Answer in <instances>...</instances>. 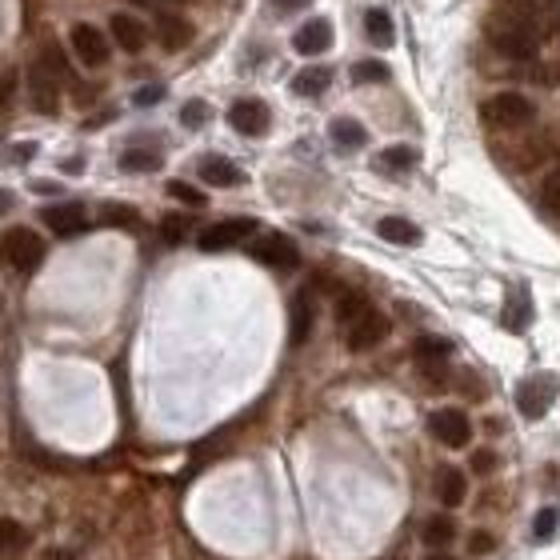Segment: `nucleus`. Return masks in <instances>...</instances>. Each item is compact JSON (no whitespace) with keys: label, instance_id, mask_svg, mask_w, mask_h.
Instances as JSON below:
<instances>
[{"label":"nucleus","instance_id":"obj_1","mask_svg":"<svg viewBox=\"0 0 560 560\" xmlns=\"http://www.w3.org/2000/svg\"><path fill=\"white\" fill-rule=\"evenodd\" d=\"M484 36L509 61H532L548 41V21L532 0H500L484 21Z\"/></svg>","mask_w":560,"mask_h":560},{"label":"nucleus","instance_id":"obj_2","mask_svg":"<svg viewBox=\"0 0 560 560\" xmlns=\"http://www.w3.org/2000/svg\"><path fill=\"white\" fill-rule=\"evenodd\" d=\"M481 117L489 128H500V133H517V128L532 125V117H537V108H532L528 97H520V92H497V97H489L481 105Z\"/></svg>","mask_w":560,"mask_h":560},{"label":"nucleus","instance_id":"obj_3","mask_svg":"<svg viewBox=\"0 0 560 560\" xmlns=\"http://www.w3.org/2000/svg\"><path fill=\"white\" fill-rule=\"evenodd\" d=\"M560 397V380L556 372H532L517 385V413L525 420H540Z\"/></svg>","mask_w":560,"mask_h":560},{"label":"nucleus","instance_id":"obj_4","mask_svg":"<svg viewBox=\"0 0 560 560\" xmlns=\"http://www.w3.org/2000/svg\"><path fill=\"white\" fill-rule=\"evenodd\" d=\"M44 240L36 237L33 229H8L5 237H0V260H5L8 268H16V273H33L36 265L44 260Z\"/></svg>","mask_w":560,"mask_h":560},{"label":"nucleus","instance_id":"obj_5","mask_svg":"<svg viewBox=\"0 0 560 560\" xmlns=\"http://www.w3.org/2000/svg\"><path fill=\"white\" fill-rule=\"evenodd\" d=\"M248 252H252V260H260V265H268V268H280V273L301 265V248H296L285 232H265V237L252 240Z\"/></svg>","mask_w":560,"mask_h":560},{"label":"nucleus","instance_id":"obj_6","mask_svg":"<svg viewBox=\"0 0 560 560\" xmlns=\"http://www.w3.org/2000/svg\"><path fill=\"white\" fill-rule=\"evenodd\" d=\"M428 433L444 448H469L472 441V425L461 408H436V413H428Z\"/></svg>","mask_w":560,"mask_h":560},{"label":"nucleus","instance_id":"obj_7","mask_svg":"<svg viewBox=\"0 0 560 560\" xmlns=\"http://www.w3.org/2000/svg\"><path fill=\"white\" fill-rule=\"evenodd\" d=\"M257 232V220H248V217H232V220H217V224H209V229L196 237V245H201V252H224V248H232V245H240L245 237H252Z\"/></svg>","mask_w":560,"mask_h":560},{"label":"nucleus","instance_id":"obj_8","mask_svg":"<svg viewBox=\"0 0 560 560\" xmlns=\"http://www.w3.org/2000/svg\"><path fill=\"white\" fill-rule=\"evenodd\" d=\"M392 332V321L385 313H377V308H369V313L360 316L357 324H349L344 329V344H349L352 352H369V349H377L380 341Z\"/></svg>","mask_w":560,"mask_h":560},{"label":"nucleus","instance_id":"obj_9","mask_svg":"<svg viewBox=\"0 0 560 560\" xmlns=\"http://www.w3.org/2000/svg\"><path fill=\"white\" fill-rule=\"evenodd\" d=\"M69 41H72V52L80 56V64H89V69H100V64H108L112 44H108V36L100 33L97 24H72Z\"/></svg>","mask_w":560,"mask_h":560},{"label":"nucleus","instance_id":"obj_10","mask_svg":"<svg viewBox=\"0 0 560 560\" xmlns=\"http://www.w3.org/2000/svg\"><path fill=\"white\" fill-rule=\"evenodd\" d=\"M28 97H33V108L44 117H56V108H61V80L41 61H33V69H28Z\"/></svg>","mask_w":560,"mask_h":560},{"label":"nucleus","instance_id":"obj_11","mask_svg":"<svg viewBox=\"0 0 560 560\" xmlns=\"http://www.w3.org/2000/svg\"><path fill=\"white\" fill-rule=\"evenodd\" d=\"M41 220L49 224L56 237H80V232H89V212L77 201L49 204V209H41Z\"/></svg>","mask_w":560,"mask_h":560},{"label":"nucleus","instance_id":"obj_12","mask_svg":"<svg viewBox=\"0 0 560 560\" xmlns=\"http://www.w3.org/2000/svg\"><path fill=\"white\" fill-rule=\"evenodd\" d=\"M268 105L265 100H252V97H245V100H237V105L229 108V125L237 128L240 136H260L268 128Z\"/></svg>","mask_w":560,"mask_h":560},{"label":"nucleus","instance_id":"obj_13","mask_svg":"<svg viewBox=\"0 0 560 560\" xmlns=\"http://www.w3.org/2000/svg\"><path fill=\"white\" fill-rule=\"evenodd\" d=\"M293 49L301 52V56H321V52H329V49H332V24L324 21V16H313L308 24L296 28Z\"/></svg>","mask_w":560,"mask_h":560},{"label":"nucleus","instance_id":"obj_14","mask_svg":"<svg viewBox=\"0 0 560 560\" xmlns=\"http://www.w3.org/2000/svg\"><path fill=\"white\" fill-rule=\"evenodd\" d=\"M196 173H201L204 184H212V189H237V184H245V173H240L237 164L229 161V156H201V164H196Z\"/></svg>","mask_w":560,"mask_h":560},{"label":"nucleus","instance_id":"obj_15","mask_svg":"<svg viewBox=\"0 0 560 560\" xmlns=\"http://www.w3.org/2000/svg\"><path fill=\"white\" fill-rule=\"evenodd\" d=\"M108 33H112V41L120 44L125 52H140L148 44V28L136 21V16H128V13H117L108 21Z\"/></svg>","mask_w":560,"mask_h":560},{"label":"nucleus","instance_id":"obj_16","mask_svg":"<svg viewBox=\"0 0 560 560\" xmlns=\"http://www.w3.org/2000/svg\"><path fill=\"white\" fill-rule=\"evenodd\" d=\"M313 316H316L313 293L301 288V293L293 296V308H288V336H293V344H304L308 341V332H313Z\"/></svg>","mask_w":560,"mask_h":560},{"label":"nucleus","instance_id":"obj_17","mask_svg":"<svg viewBox=\"0 0 560 560\" xmlns=\"http://www.w3.org/2000/svg\"><path fill=\"white\" fill-rule=\"evenodd\" d=\"M156 36H161V44L168 52H181V49H189V41H192V24L184 21V16L161 13L156 16Z\"/></svg>","mask_w":560,"mask_h":560},{"label":"nucleus","instance_id":"obj_18","mask_svg":"<svg viewBox=\"0 0 560 560\" xmlns=\"http://www.w3.org/2000/svg\"><path fill=\"white\" fill-rule=\"evenodd\" d=\"M436 497H441V504H448V509L464 504V497H469V481H464V472L453 469V464L436 469Z\"/></svg>","mask_w":560,"mask_h":560},{"label":"nucleus","instance_id":"obj_19","mask_svg":"<svg viewBox=\"0 0 560 560\" xmlns=\"http://www.w3.org/2000/svg\"><path fill=\"white\" fill-rule=\"evenodd\" d=\"M28 548V528L13 517H0V560H16Z\"/></svg>","mask_w":560,"mask_h":560},{"label":"nucleus","instance_id":"obj_20","mask_svg":"<svg viewBox=\"0 0 560 560\" xmlns=\"http://www.w3.org/2000/svg\"><path fill=\"white\" fill-rule=\"evenodd\" d=\"M329 136H332L336 148H344V153H352V148H364V140H369L364 125H360V120H352V117H336L332 125H329Z\"/></svg>","mask_w":560,"mask_h":560},{"label":"nucleus","instance_id":"obj_21","mask_svg":"<svg viewBox=\"0 0 560 560\" xmlns=\"http://www.w3.org/2000/svg\"><path fill=\"white\" fill-rule=\"evenodd\" d=\"M377 232H380V240H388V245H405V248L420 245V229L405 217H385L377 224Z\"/></svg>","mask_w":560,"mask_h":560},{"label":"nucleus","instance_id":"obj_22","mask_svg":"<svg viewBox=\"0 0 560 560\" xmlns=\"http://www.w3.org/2000/svg\"><path fill=\"white\" fill-rule=\"evenodd\" d=\"M532 321V304H528V288H517V293L509 296V304H504L500 313V324L509 332H525V324Z\"/></svg>","mask_w":560,"mask_h":560},{"label":"nucleus","instance_id":"obj_23","mask_svg":"<svg viewBox=\"0 0 560 560\" xmlns=\"http://www.w3.org/2000/svg\"><path fill=\"white\" fill-rule=\"evenodd\" d=\"M364 33H369V41L377 44V49H388V44L397 41V28H392V16L385 8H369V13H364Z\"/></svg>","mask_w":560,"mask_h":560},{"label":"nucleus","instance_id":"obj_24","mask_svg":"<svg viewBox=\"0 0 560 560\" xmlns=\"http://www.w3.org/2000/svg\"><path fill=\"white\" fill-rule=\"evenodd\" d=\"M120 168L125 173H156L161 168V148H140V145L125 148L120 153Z\"/></svg>","mask_w":560,"mask_h":560},{"label":"nucleus","instance_id":"obj_25","mask_svg":"<svg viewBox=\"0 0 560 560\" xmlns=\"http://www.w3.org/2000/svg\"><path fill=\"white\" fill-rule=\"evenodd\" d=\"M329 80H332L329 69H304L293 77V92L296 97H321V92L329 89Z\"/></svg>","mask_w":560,"mask_h":560},{"label":"nucleus","instance_id":"obj_26","mask_svg":"<svg viewBox=\"0 0 560 560\" xmlns=\"http://www.w3.org/2000/svg\"><path fill=\"white\" fill-rule=\"evenodd\" d=\"M413 164H416V148H408V145H392V148H385V153L377 156L380 173H408Z\"/></svg>","mask_w":560,"mask_h":560},{"label":"nucleus","instance_id":"obj_27","mask_svg":"<svg viewBox=\"0 0 560 560\" xmlns=\"http://www.w3.org/2000/svg\"><path fill=\"white\" fill-rule=\"evenodd\" d=\"M420 537H425V545H428V548H444V545H453L456 525H453L448 517H428V520H425V528H420Z\"/></svg>","mask_w":560,"mask_h":560},{"label":"nucleus","instance_id":"obj_28","mask_svg":"<svg viewBox=\"0 0 560 560\" xmlns=\"http://www.w3.org/2000/svg\"><path fill=\"white\" fill-rule=\"evenodd\" d=\"M413 352H416L420 364H441L444 357H453V344L441 341V336H420L413 344Z\"/></svg>","mask_w":560,"mask_h":560},{"label":"nucleus","instance_id":"obj_29","mask_svg":"<svg viewBox=\"0 0 560 560\" xmlns=\"http://www.w3.org/2000/svg\"><path fill=\"white\" fill-rule=\"evenodd\" d=\"M36 61H41L44 69H49V72H52V77L61 80V84H69V80H72V69H69V61H64V49H61V44H56V41L44 44Z\"/></svg>","mask_w":560,"mask_h":560},{"label":"nucleus","instance_id":"obj_30","mask_svg":"<svg viewBox=\"0 0 560 560\" xmlns=\"http://www.w3.org/2000/svg\"><path fill=\"white\" fill-rule=\"evenodd\" d=\"M97 220H100V224H112V229H136V224H140V212L128 209V204H100Z\"/></svg>","mask_w":560,"mask_h":560},{"label":"nucleus","instance_id":"obj_31","mask_svg":"<svg viewBox=\"0 0 560 560\" xmlns=\"http://www.w3.org/2000/svg\"><path fill=\"white\" fill-rule=\"evenodd\" d=\"M369 308H372V304L364 301L360 293H344V296H341V304H336V321H341L344 329H349V324H357L360 316L369 313Z\"/></svg>","mask_w":560,"mask_h":560},{"label":"nucleus","instance_id":"obj_32","mask_svg":"<svg viewBox=\"0 0 560 560\" xmlns=\"http://www.w3.org/2000/svg\"><path fill=\"white\" fill-rule=\"evenodd\" d=\"M352 80H357V84H385L388 80V64L385 61H360V64H352Z\"/></svg>","mask_w":560,"mask_h":560},{"label":"nucleus","instance_id":"obj_33","mask_svg":"<svg viewBox=\"0 0 560 560\" xmlns=\"http://www.w3.org/2000/svg\"><path fill=\"white\" fill-rule=\"evenodd\" d=\"M556 528H560V512L548 504V509H540L537 517H532V537L537 540H548V537H556Z\"/></svg>","mask_w":560,"mask_h":560},{"label":"nucleus","instance_id":"obj_34","mask_svg":"<svg viewBox=\"0 0 560 560\" xmlns=\"http://www.w3.org/2000/svg\"><path fill=\"white\" fill-rule=\"evenodd\" d=\"M168 196H173V201H181V204H189V209H204V192L201 189H192L189 181H168Z\"/></svg>","mask_w":560,"mask_h":560},{"label":"nucleus","instance_id":"obj_35","mask_svg":"<svg viewBox=\"0 0 560 560\" xmlns=\"http://www.w3.org/2000/svg\"><path fill=\"white\" fill-rule=\"evenodd\" d=\"M540 204H545L548 212H556V217H560V164L545 176V184H540Z\"/></svg>","mask_w":560,"mask_h":560},{"label":"nucleus","instance_id":"obj_36","mask_svg":"<svg viewBox=\"0 0 560 560\" xmlns=\"http://www.w3.org/2000/svg\"><path fill=\"white\" fill-rule=\"evenodd\" d=\"M209 117H212V112H209L204 100H189V105L181 108V125L184 128H204V125H209Z\"/></svg>","mask_w":560,"mask_h":560},{"label":"nucleus","instance_id":"obj_37","mask_svg":"<svg viewBox=\"0 0 560 560\" xmlns=\"http://www.w3.org/2000/svg\"><path fill=\"white\" fill-rule=\"evenodd\" d=\"M161 232H164L168 245H181L184 232H189V220H184V217H164L161 220Z\"/></svg>","mask_w":560,"mask_h":560},{"label":"nucleus","instance_id":"obj_38","mask_svg":"<svg viewBox=\"0 0 560 560\" xmlns=\"http://www.w3.org/2000/svg\"><path fill=\"white\" fill-rule=\"evenodd\" d=\"M164 97V84H145V89H136V97H133V105L140 108H148V105H156V100Z\"/></svg>","mask_w":560,"mask_h":560},{"label":"nucleus","instance_id":"obj_39","mask_svg":"<svg viewBox=\"0 0 560 560\" xmlns=\"http://www.w3.org/2000/svg\"><path fill=\"white\" fill-rule=\"evenodd\" d=\"M492 548H497L492 532H472V537H469V553L472 556H484V553H492Z\"/></svg>","mask_w":560,"mask_h":560},{"label":"nucleus","instance_id":"obj_40","mask_svg":"<svg viewBox=\"0 0 560 560\" xmlns=\"http://www.w3.org/2000/svg\"><path fill=\"white\" fill-rule=\"evenodd\" d=\"M492 469H497V456H492V453H489V448H481V453H472V472L489 476Z\"/></svg>","mask_w":560,"mask_h":560},{"label":"nucleus","instance_id":"obj_41","mask_svg":"<svg viewBox=\"0 0 560 560\" xmlns=\"http://www.w3.org/2000/svg\"><path fill=\"white\" fill-rule=\"evenodd\" d=\"M308 0H273V8L276 13H296V8H304Z\"/></svg>","mask_w":560,"mask_h":560},{"label":"nucleus","instance_id":"obj_42","mask_svg":"<svg viewBox=\"0 0 560 560\" xmlns=\"http://www.w3.org/2000/svg\"><path fill=\"white\" fill-rule=\"evenodd\" d=\"M33 192H44V196H52V192H61V184H52V181H36V184H33Z\"/></svg>","mask_w":560,"mask_h":560},{"label":"nucleus","instance_id":"obj_43","mask_svg":"<svg viewBox=\"0 0 560 560\" xmlns=\"http://www.w3.org/2000/svg\"><path fill=\"white\" fill-rule=\"evenodd\" d=\"M13 204H16V196H13V192H8V189H0V217H5V212H8V209H13Z\"/></svg>","mask_w":560,"mask_h":560},{"label":"nucleus","instance_id":"obj_44","mask_svg":"<svg viewBox=\"0 0 560 560\" xmlns=\"http://www.w3.org/2000/svg\"><path fill=\"white\" fill-rule=\"evenodd\" d=\"M41 560H72V553H64V548H49Z\"/></svg>","mask_w":560,"mask_h":560},{"label":"nucleus","instance_id":"obj_45","mask_svg":"<svg viewBox=\"0 0 560 560\" xmlns=\"http://www.w3.org/2000/svg\"><path fill=\"white\" fill-rule=\"evenodd\" d=\"M425 560H453V556H448V553H428Z\"/></svg>","mask_w":560,"mask_h":560},{"label":"nucleus","instance_id":"obj_46","mask_svg":"<svg viewBox=\"0 0 560 560\" xmlns=\"http://www.w3.org/2000/svg\"><path fill=\"white\" fill-rule=\"evenodd\" d=\"M380 560H400V556H380Z\"/></svg>","mask_w":560,"mask_h":560},{"label":"nucleus","instance_id":"obj_47","mask_svg":"<svg viewBox=\"0 0 560 560\" xmlns=\"http://www.w3.org/2000/svg\"><path fill=\"white\" fill-rule=\"evenodd\" d=\"M173 5H184V0H173Z\"/></svg>","mask_w":560,"mask_h":560}]
</instances>
